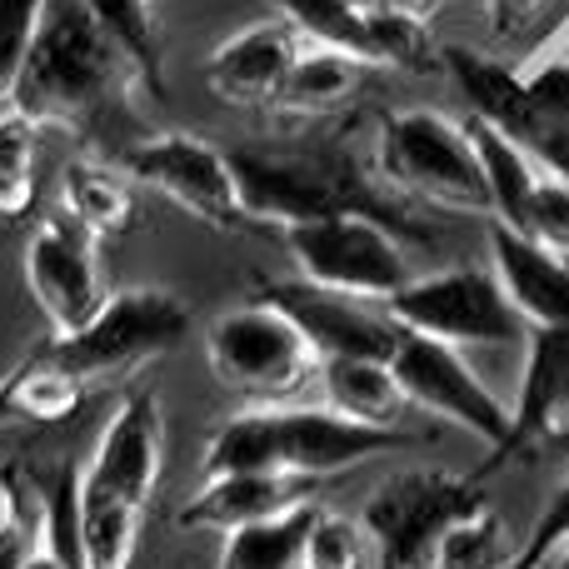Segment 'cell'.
<instances>
[{
	"label": "cell",
	"instance_id": "obj_1",
	"mask_svg": "<svg viewBox=\"0 0 569 569\" xmlns=\"http://www.w3.org/2000/svg\"><path fill=\"white\" fill-rule=\"evenodd\" d=\"M120 90H140V76L86 0H46L10 110L40 130H76L96 120Z\"/></svg>",
	"mask_w": 569,
	"mask_h": 569
},
{
	"label": "cell",
	"instance_id": "obj_2",
	"mask_svg": "<svg viewBox=\"0 0 569 569\" xmlns=\"http://www.w3.org/2000/svg\"><path fill=\"white\" fill-rule=\"evenodd\" d=\"M240 186V206H246L250 226H300V220H320L335 210H365V216L395 220V206L365 180V170L340 150H284V146H240L230 150Z\"/></svg>",
	"mask_w": 569,
	"mask_h": 569
},
{
	"label": "cell",
	"instance_id": "obj_3",
	"mask_svg": "<svg viewBox=\"0 0 569 569\" xmlns=\"http://www.w3.org/2000/svg\"><path fill=\"white\" fill-rule=\"evenodd\" d=\"M375 176L390 186V196H415L455 216L490 220V196H485V170L470 126L440 110L385 116L375 130Z\"/></svg>",
	"mask_w": 569,
	"mask_h": 569
},
{
	"label": "cell",
	"instance_id": "obj_4",
	"mask_svg": "<svg viewBox=\"0 0 569 569\" xmlns=\"http://www.w3.org/2000/svg\"><path fill=\"white\" fill-rule=\"evenodd\" d=\"M190 335V305L180 295L160 290V284H130V290H110L96 320H86L70 335H50L40 355L66 365L76 380L116 385L126 375L146 370L150 360L170 355Z\"/></svg>",
	"mask_w": 569,
	"mask_h": 569
},
{
	"label": "cell",
	"instance_id": "obj_5",
	"mask_svg": "<svg viewBox=\"0 0 569 569\" xmlns=\"http://www.w3.org/2000/svg\"><path fill=\"white\" fill-rule=\"evenodd\" d=\"M206 360L226 390L246 395L250 405L300 400V390L320 375V355L305 330L276 300H250L216 315L206 330Z\"/></svg>",
	"mask_w": 569,
	"mask_h": 569
},
{
	"label": "cell",
	"instance_id": "obj_6",
	"mask_svg": "<svg viewBox=\"0 0 569 569\" xmlns=\"http://www.w3.org/2000/svg\"><path fill=\"white\" fill-rule=\"evenodd\" d=\"M284 250H290L305 284L370 305H385L415 276L410 256L400 246V230L380 216H365V210H335L320 220H300V226L284 230Z\"/></svg>",
	"mask_w": 569,
	"mask_h": 569
},
{
	"label": "cell",
	"instance_id": "obj_7",
	"mask_svg": "<svg viewBox=\"0 0 569 569\" xmlns=\"http://www.w3.org/2000/svg\"><path fill=\"white\" fill-rule=\"evenodd\" d=\"M385 315L400 330L430 335L455 350H505V345H525V335H530V325L520 320L495 270L475 266L410 276L385 300Z\"/></svg>",
	"mask_w": 569,
	"mask_h": 569
},
{
	"label": "cell",
	"instance_id": "obj_8",
	"mask_svg": "<svg viewBox=\"0 0 569 569\" xmlns=\"http://www.w3.org/2000/svg\"><path fill=\"white\" fill-rule=\"evenodd\" d=\"M485 500L480 480L455 470H400L380 480L365 500L360 520L370 530L380 569H420L430 565V550L460 515H470Z\"/></svg>",
	"mask_w": 569,
	"mask_h": 569
},
{
	"label": "cell",
	"instance_id": "obj_9",
	"mask_svg": "<svg viewBox=\"0 0 569 569\" xmlns=\"http://www.w3.org/2000/svg\"><path fill=\"white\" fill-rule=\"evenodd\" d=\"M390 370L415 410L475 435V440L490 445L495 455L505 450V440H510V410H505L500 395L480 380V370L465 360V350H455V345H445V340H430V335L400 330Z\"/></svg>",
	"mask_w": 569,
	"mask_h": 569
},
{
	"label": "cell",
	"instance_id": "obj_10",
	"mask_svg": "<svg viewBox=\"0 0 569 569\" xmlns=\"http://www.w3.org/2000/svg\"><path fill=\"white\" fill-rule=\"evenodd\" d=\"M126 176L150 186L156 196H166L186 216H196L200 226H216V230L250 226L246 206H240L230 150L210 146V140L190 136V130H166V136H150L140 146H130Z\"/></svg>",
	"mask_w": 569,
	"mask_h": 569
},
{
	"label": "cell",
	"instance_id": "obj_11",
	"mask_svg": "<svg viewBox=\"0 0 569 569\" xmlns=\"http://www.w3.org/2000/svg\"><path fill=\"white\" fill-rule=\"evenodd\" d=\"M26 284L50 335H70L106 305V276H100V236H90L66 210H50L26 240Z\"/></svg>",
	"mask_w": 569,
	"mask_h": 569
},
{
	"label": "cell",
	"instance_id": "obj_12",
	"mask_svg": "<svg viewBox=\"0 0 569 569\" xmlns=\"http://www.w3.org/2000/svg\"><path fill=\"white\" fill-rule=\"evenodd\" d=\"M270 410V455H276V470L300 475V480H330L340 470L375 460V455L390 450H410L415 435L405 430H385V425H365L350 415L330 410V405H266Z\"/></svg>",
	"mask_w": 569,
	"mask_h": 569
},
{
	"label": "cell",
	"instance_id": "obj_13",
	"mask_svg": "<svg viewBox=\"0 0 569 569\" xmlns=\"http://www.w3.org/2000/svg\"><path fill=\"white\" fill-rule=\"evenodd\" d=\"M160 460H166V420H160V400L150 390H136L116 405L106 420L96 450H90L86 470H80V490L100 495V500L140 505L150 510L160 485Z\"/></svg>",
	"mask_w": 569,
	"mask_h": 569
},
{
	"label": "cell",
	"instance_id": "obj_14",
	"mask_svg": "<svg viewBox=\"0 0 569 569\" xmlns=\"http://www.w3.org/2000/svg\"><path fill=\"white\" fill-rule=\"evenodd\" d=\"M569 450V330H530L525 335L520 395L510 410L505 460H540Z\"/></svg>",
	"mask_w": 569,
	"mask_h": 569
},
{
	"label": "cell",
	"instance_id": "obj_15",
	"mask_svg": "<svg viewBox=\"0 0 569 569\" xmlns=\"http://www.w3.org/2000/svg\"><path fill=\"white\" fill-rule=\"evenodd\" d=\"M266 300H276L300 325L320 360H335V355H380V360H390L395 340H400V325L385 315V305L375 310L370 300H350V295L320 290V284L280 280L266 284Z\"/></svg>",
	"mask_w": 569,
	"mask_h": 569
},
{
	"label": "cell",
	"instance_id": "obj_16",
	"mask_svg": "<svg viewBox=\"0 0 569 569\" xmlns=\"http://www.w3.org/2000/svg\"><path fill=\"white\" fill-rule=\"evenodd\" d=\"M300 46L305 40L295 36L280 16L256 20V26L236 30L230 40H220V46L210 50L206 86L216 90L226 106H276Z\"/></svg>",
	"mask_w": 569,
	"mask_h": 569
},
{
	"label": "cell",
	"instance_id": "obj_17",
	"mask_svg": "<svg viewBox=\"0 0 569 569\" xmlns=\"http://www.w3.org/2000/svg\"><path fill=\"white\" fill-rule=\"evenodd\" d=\"M315 500V480L284 470H240V475H206L196 495L186 500V510L176 515L180 530H210V535H230L240 525L270 520L280 510Z\"/></svg>",
	"mask_w": 569,
	"mask_h": 569
},
{
	"label": "cell",
	"instance_id": "obj_18",
	"mask_svg": "<svg viewBox=\"0 0 569 569\" xmlns=\"http://www.w3.org/2000/svg\"><path fill=\"white\" fill-rule=\"evenodd\" d=\"M490 270L530 330H569V260L490 220Z\"/></svg>",
	"mask_w": 569,
	"mask_h": 569
},
{
	"label": "cell",
	"instance_id": "obj_19",
	"mask_svg": "<svg viewBox=\"0 0 569 569\" xmlns=\"http://www.w3.org/2000/svg\"><path fill=\"white\" fill-rule=\"evenodd\" d=\"M440 70L450 76V86L460 90L465 120H480V126L500 130V136L530 146V136L540 130V110H535L530 90H525V70L505 66L490 50H470V46H450L440 50Z\"/></svg>",
	"mask_w": 569,
	"mask_h": 569
},
{
	"label": "cell",
	"instance_id": "obj_20",
	"mask_svg": "<svg viewBox=\"0 0 569 569\" xmlns=\"http://www.w3.org/2000/svg\"><path fill=\"white\" fill-rule=\"evenodd\" d=\"M315 380L325 390V405L350 415V420L400 430V415L410 410L390 360H380V355H335V360H320Z\"/></svg>",
	"mask_w": 569,
	"mask_h": 569
},
{
	"label": "cell",
	"instance_id": "obj_21",
	"mask_svg": "<svg viewBox=\"0 0 569 569\" xmlns=\"http://www.w3.org/2000/svg\"><path fill=\"white\" fill-rule=\"evenodd\" d=\"M90 400V385L76 380L50 355H30L0 380V420L20 425H70Z\"/></svg>",
	"mask_w": 569,
	"mask_h": 569
},
{
	"label": "cell",
	"instance_id": "obj_22",
	"mask_svg": "<svg viewBox=\"0 0 569 569\" xmlns=\"http://www.w3.org/2000/svg\"><path fill=\"white\" fill-rule=\"evenodd\" d=\"M470 126V140L480 150V170H485V196H490V220L520 230L525 210L535 200V186H540L545 170L535 166V156L520 146V140L500 136V130L480 126V120H465Z\"/></svg>",
	"mask_w": 569,
	"mask_h": 569
},
{
	"label": "cell",
	"instance_id": "obj_23",
	"mask_svg": "<svg viewBox=\"0 0 569 569\" xmlns=\"http://www.w3.org/2000/svg\"><path fill=\"white\" fill-rule=\"evenodd\" d=\"M365 60L350 56V50H335V46H310L305 40L300 56H295L290 76H284V90L276 106L295 110V116H325V110H340L345 100L360 90L365 80Z\"/></svg>",
	"mask_w": 569,
	"mask_h": 569
},
{
	"label": "cell",
	"instance_id": "obj_24",
	"mask_svg": "<svg viewBox=\"0 0 569 569\" xmlns=\"http://www.w3.org/2000/svg\"><path fill=\"white\" fill-rule=\"evenodd\" d=\"M320 505L305 500L295 510H280L270 520L240 525V530L220 535V569H300L305 565V540Z\"/></svg>",
	"mask_w": 569,
	"mask_h": 569
},
{
	"label": "cell",
	"instance_id": "obj_25",
	"mask_svg": "<svg viewBox=\"0 0 569 569\" xmlns=\"http://www.w3.org/2000/svg\"><path fill=\"white\" fill-rule=\"evenodd\" d=\"M60 210L90 230V236H116L136 220V190L130 176L100 166V160H76L60 176Z\"/></svg>",
	"mask_w": 569,
	"mask_h": 569
},
{
	"label": "cell",
	"instance_id": "obj_26",
	"mask_svg": "<svg viewBox=\"0 0 569 569\" xmlns=\"http://www.w3.org/2000/svg\"><path fill=\"white\" fill-rule=\"evenodd\" d=\"M80 510V569H136L140 535H146V510L120 500H100V495L76 490Z\"/></svg>",
	"mask_w": 569,
	"mask_h": 569
},
{
	"label": "cell",
	"instance_id": "obj_27",
	"mask_svg": "<svg viewBox=\"0 0 569 569\" xmlns=\"http://www.w3.org/2000/svg\"><path fill=\"white\" fill-rule=\"evenodd\" d=\"M515 560H520V545L510 535V520L490 500L460 515L430 550V569H505Z\"/></svg>",
	"mask_w": 569,
	"mask_h": 569
},
{
	"label": "cell",
	"instance_id": "obj_28",
	"mask_svg": "<svg viewBox=\"0 0 569 569\" xmlns=\"http://www.w3.org/2000/svg\"><path fill=\"white\" fill-rule=\"evenodd\" d=\"M360 60L380 70H415V76L435 70L440 66V50H435L425 10H380V16H365Z\"/></svg>",
	"mask_w": 569,
	"mask_h": 569
},
{
	"label": "cell",
	"instance_id": "obj_29",
	"mask_svg": "<svg viewBox=\"0 0 569 569\" xmlns=\"http://www.w3.org/2000/svg\"><path fill=\"white\" fill-rule=\"evenodd\" d=\"M40 126L6 110L0 116V220H26L40 190Z\"/></svg>",
	"mask_w": 569,
	"mask_h": 569
},
{
	"label": "cell",
	"instance_id": "obj_30",
	"mask_svg": "<svg viewBox=\"0 0 569 569\" xmlns=\"http://www.w3.org/2000/svg\"><path fill=\"white\" fill-rule=\"evenodd\" d=\"M86 6H90V16L100 20V30L120 46V56L130 60V70L140 76V90L156 96L160 90V40H156L150 0H86Z\"/></svg>",
	"mask_w": 569,
	"mask_h": 569
},
{
	"label": "cell",
	"instance_id": "obj_31",
	"mask_svg": "<svg viewBox=\"0 0 569 569\" xmlns=\"http://www.w3.org/2000/svg\"><path fill=\"white\" fill-rule=\"evenodd\" d=\"M240 470H276L266 405H250V410L230 415L206 440V475H240Z\"/></svg>",
	"mask_w": 569,
	"mask_h": 569
},
{
	"label": "cell",
	"instance_id": "obj_32",
	"mask_svg": "<svg viewBox=\"0 0 569 569\" xmlns=\"http://www.w3.org/2000/svg\"><path fill=\"white\" fill-rule=\"evenodd\" d=\"M300 569H380V550L360 515L320 510L310 525V540H305Z\"/></svg>",
	"mask_w": 569,
	"mask_h": 569
},
{
	"label": "cell",
	"instance_id": "obj_33",
	"mask_svg": "<svg viewBox=\"0 0 569 569\" xmlns=\"http://www.w3.org/2000/svg\"><path fill=\"white\" fill-rule=\"evenodd\" d=\"M270 6H276V16L300 40H310V46H335V50H350V56H360L365 16L350 6V0H270Z\"/></svg>",
	"mask_w": 569,
	"mask_h": 569
},
{
	"label": "cell",
	"instance_id": "obj_34",
	"mask_svg": "<svg viewBox=\"0 0 569 569\" xmlns=\"http://www.w3.org/2000/svg\"><path fill=\"white\" fill-rule=\"evenodd\" d=\"M46 0H0V106L16 96V80L36 46V26Z\"/></svg>",
	"mask_w": 569,
	"mask_h": 569
},
{
	"label": "cell",
	"instance_id": "obj_35",
	"mask_svg": "<svg viewBox=\"0 0 569 569\" xmlns=\"http://www.w3.org/2000/svg\"><path fill=\"white\" fill-rule=\"evenodd\" d=\"M520 236L535 240L540 250H550V256H565L569 260V186H565V180L540 176L530 210H525Z\"/></svg>",
	"mask_w": 569,
	"mask_h": 569
},
{
	"label": "cell",
	"instance_id": "obj_36",
	"mask_svg": "<svg viewBox=\"0 0 569 569\" xmlns=\"http://www.w3.org/2000/svg\"><path fill=\"white\" fill-rule=\"evenodd\" d=\"M565 540H569V475L560 480V490L545 500V510L535 515L530 535L520 540V565L525 569H545Z\"/></svg>",
	"mask_w": 569,
	"mask_h": 569
},
{
	"label": "cell",
	"instance_id": "obj_37",
	"mask_svg": "<svg viewBox=\"0 0 569 569\" xmlns=\"http://www.w3.org/2000/svg\"><path fill=\"white\" fill-rule=\"evenodd\" d=\"M525 90H530L535 110L545 120H560L569 126V56L565 50H545L535 66H525Z\"/></svg>",
	"mask_w": 569,
	"mask_h": 569
},
{
	"label": "cell",
	"instance_id": "obj_38",
	"mask_svg": "<svg viewBox=\"0 0 569 569\" xmlns=\"http://www.w3.org/2000/svg\"><path fill=\"white\" fill-rule=\"evenodd\" d=\"M30 525H36V490H30L26 480L0 470V540L30 530Z\"/></svg>",
	"mask_w": 569,
	"mask_h": 569
},
{
	"label": "cell",
	"instance_id": "obj_39",
	"mask_svg": "<svg viewBox=\"0 0 569 569\" xmlns=\"http://www.w3.org/2000/svg\"><path fill=\"white\" fill-rule=\"evenodd\" d=\"M485 6H490V20L500 36H520L550 10V0H485Z\"/></svg>",
	"mask_w": 569,
	"mask_h": 569
},
{
	"label": "cell",
	"instance_id": "obj_40",
	"mask_svg": "<svg viewBox=\"0 0 569 569\" xmlns=\"http://www.w3.org/2000/svg\"><path fill=\"white\" fill-rule=\"evenodd\" d=\"M16 569H80V555L66 550L60 540H50V535L36 525V540H30V550L20 555Z\"/></svg>",
	"mask_w": 569,
	"mask_h": 569
},
{
	"label": "cell",
	"instance_id": "obj_41",
	"mask_svg": "<svg viewBox=\"0 0 569 569\" xmlns=\"http://www.w3.org/2000/svg\"><path fill=\"white\" fill-rule=\"evenodd\" d=\"M30 540H36V525H30V530H20V535H10V540H0V569H16L20 555L30 550Z\"/></svg>",
	"mask_w": 569,
	"mask_h": 569
},
{
	"label": "cell",
	"instance_id": "obj_42",
	"mask_svg": "<svg viewBox=\"0 0 569 569\" xmlns=\"http://www.w3.org/2000/svg\"><path fill=\"white\" fill-rule=\"evenodd\" d=\"M360 16H380V10H430V0H350Z\"/></svg>",
	"mask_w": 569,
	"mask_h": 569
},
{
	"label": "cell",
	"instance_id": "obj_43",
	"mask_svg": "<svg viewBox=\"0 0 569 569\" xmlns=\"http://www.w3.org/2000/svg\"><path fill=\"white\" fill-rule=\"evenodd\" d=\"M545 569H569V540L560 545V550H555V560H550V565H545Z\"/></svg>",
	"mask_w": 569,
	"mask_h": 569
},
{
	"label": "cell",
	"instance_id": "obj_44",
	"mask_svg": "<svg viewBox=\"0 0 569 569\" xmlns=\"http://www.w3.org/2000/svg\"><path fill=\"white\" fill-rule=\"evenodd\" d=\"M555 50H565V56H569V26L560 30V40H555Z\"/></svg>",
	"mask_w": 569,
	"mask_h": 569
},
{
	"label": "cell",
	"instance_id": "obj_45",
	"mask_svg": "<svg viewBox=\"0 0 569 569\" xmlns=\"http://www.w3.org/2000/svg\"><path fill=\"white\" fill-rule=\"evenodd\" d=\"M505 569H525V565H520V560H515V565H505Z\"/></svg>",
	"mask_w": 569,
	"mask_h": 569
}]
</instances>
